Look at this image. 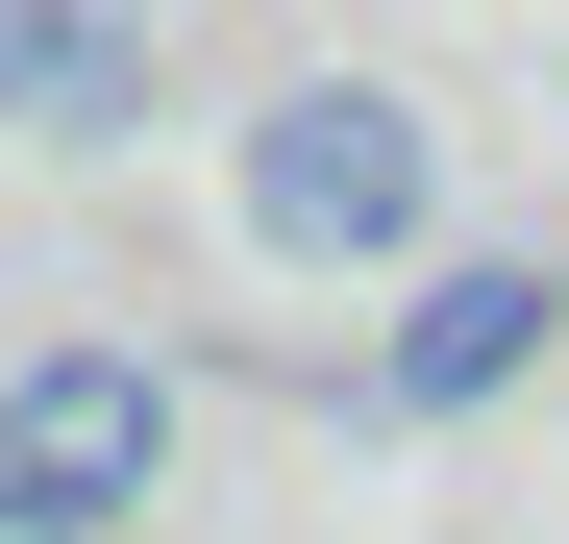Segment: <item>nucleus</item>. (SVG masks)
Wrapping results in <instances>:
<instances>
[{
    "instance_id": "obj_3",
    "label": "nucleus",
    "mask_w": 569,
    "mask_h": 544,
    "mask_svg": "<svg viewBox=\"0 0 569 544\" xmlns=\"http://www.w3.org/2000/svg\"><path fill=\"white\" fill-rule=\"evenodd\" d=\"M545 346H569V272H545V248H446V272H397L371 421H470V396H520Z\"/></svg>"
},
{
    "instance_id": "obj_2",
    "label": "nucleus",
    "mask_w": 569,
    "mask_h": 544,
    "mask_svg": "<svg viewBox=\"0 0 569 544\" xmlns=\"http://www.w3.org/2000/svg\"><path fill=\"white\" fill-rule=\"evenodd\" d=\"M0 495H50L74 544L149 520L173 495V372L149 346H26V372H0Z\"/></svg>"
},
{
    "instance_id": "obj_1",
    "label": "nucleus",
    "mask_w": 569,
    "mask_h": 544,
    "mask_svg": "<svg viewBox=\"0 0 569 544\" xmlns=\"http://www.w3.org/2000/svg\"><path fill=\"white\" fill-rule=\"evenodd\" d=\"M446 124L397 100V74H298V100L248 124V248L272 272H446Z\"/></svg>"
},
{
    "instance_id": "obj_4",
    "label": "nucleus",
    "mask_w": 569,
    "mask_h": 544,
    "mask_svg": "<svg viewBox=\"0 0 569 544\" xmlns=\"http://www.w3.org/2000/svg\"><path fill=\"white\" fill-rule=\"evenodd\" d=\"M0 124L26 149H124L149 124V26L124 0H0Z\"/></svg>"
},
{
    "instance_id": "obj_5",
    "label": "nucleus",
    "mask_w": 569,
    "mask_h": 544,
    "mask_svg": "<svg viewBox=\"0 0 569 544\" xmlns=\"http://www.w3.org/2000/svg\"><path fill=\"white\" fill-rule=\"evenodd\" d=\"M0 544H74V520H50V495H0Z\"/></svg>"
}]
</instances>
